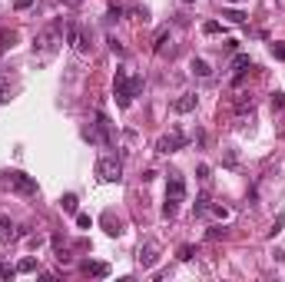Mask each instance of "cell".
<instances>
[{
  "mask_svg": "<svg viewBox=\"0 0 285 282\" xmlns=\"http://www.w3.org/2000/svg\"><path fill=\"white\" fill-rule=\"evenodd\" d=\"M17 272H40V266H37V259H33V256H27V259H20Z\"/></svg>",
  "mask_w": 285,
  "mask_h": 282,
  "instance_id": "9a60e30c",
  "label": "cell"
},
{
  "mask_svg": "<svg viewBox=\"0 0 285 282\" xmlns=\"http://www.w3.org/2000/svg\"><path fill=\"white\" fill-rule=\"evenodd\" d=\"M77 223H80V226H83V229H90V226H93V219H90L87 213H77Z\"/></svg>",
  "mask_w": 285,
  "mask_h": 282,
  "instance_id": "4316f807",
  "label": "cell"
},
{
  "mask_svg": "<svg viewBox=\"0 0 285 282\" xmlns=\"http://www.w3.org/2000/svg\"><path fill=\"white\" fill-rule=\"evenodd\" d=\"M13 276H17V269H13V266H7V262H3V266H0V279H13Z\"/></svg>",
  "mask_w": 285,
  "mask_h": 282,
  "instance_id": "603a6c76",
  "label": "cell"
},
{
  "mask_svg": "<svg viewBox=\"0 0 285 282\" xmlns=\"http://www.w3.org/2000/svg\"><path fill=\"white\" fill-rule=\"evenodd\" d=\"M282 226H285V216H282V213H279V216H275V223H272V229H269V236H279V232H282Z\"/></svg>",
  "mask_w": 285,
  "mask_h": 282,
  "instance_id": "d6986e66",
  "label": "cell"
},
{
  "mask_svg": "<svg viewBox=\"0 0 285 282\" xmlns=\"http://www.w3.org/2000/svg\"><path fill=\"white\" fill-rule=\"evenodd\" d=\"M189 70H192L196 76H202V80H206V76H212V66H209L206 60H202V56H196V60L189 63Z\"/></svg>",
  "mask_w": 285,
  "mask_h": 282,
  "instance_id": "8fae6325",
  "label": "cell"
},
{
  "mask_svg": "<svg viewBox=\"0 0 285 282\" xmlns=\"http://www.w3.org/2000/svg\"><path fill=\"white\" fill-rule=\"evenodd\" d=\"M206 209H209V196H199L196 199V216H202Z\"/></svg>",
  "mask_w": 285,
  "mask_h": 282,
  "instance_id": "7402d4cb",
  "label": "cell"
},
{
  "mask_svg": "<svg viewBox=\"0 0 285 282\" xmlns=\"http://www.w3.org/2000/svg\"><path fill=\"white\" fill-rule=\"evenodd\" d=\"M183 146H186V136L176 130L173 136H163V140L156 143V153H176V150H183Z\"/></svg>",
  "mask_w": 285,
  "mask_h": 282,
  "instance_id": "52a82bcc",
  "label": "cell"
},
{
  "mask_svg": "<svg viewBox=\"0 0 285 282\" xmlns=\"http://www.w3.org/2000/svg\"><path fill=\"white\" fill-rule=\"evenodd\" d=\"M156 259H159V246H156V242H146V246H140V266H142V269H153Z\"/></svg>",
  "mask_w": 285,
  "mask_h": 282,
  "instance_id": "ba28073f",
  "label": "cell"
},
{
  "mask_svg": "<svg viewBox=\"0 0 285 282\" xmlns=\"http://www.w3.org/2000/svg\"><path fill=\"white\" fill-rule=\"evenodd\" d=\"M96 176L103 179V183H120V179H123V163L116 160V156H99Z\"/></svg>",
  "mask_w": 285,
  "mask_h": 282,
  "instance_id": "8992f818",
  "label": "cell"
},
{
  "mask_svg": "<svg viewBox=\"0 0 285 282\" xmlns=\"http://www.w3.org/2000/svg\"><path fill=\"white\" fill-rule=\"evenodd\" d=\"M3 176V183L10 186L13 193H20V196H37L40 193V186H37V179L27 173H20V169H10V173H0Z\"/></svg>",
  "mask_w": 285,
  "mask_h": 282,
  "instance_id": "3957f363",
  "label": "cell"
},
{
  "mask_svg": "<svg viewBox=\"0 0 285 282\" xmlns=\"http://www.w3.org/2000/svg\"><path fill=\"white\" fill-rule=\"evenodd\" d=\"M192 256H196V249H192V246H179V259H183V262H189Z\"/></svg>",
  "mask_w": 285,
  "mask_h": 282,
  "instance_id": "44dd1931",
  "label": "cell"
},
{
  "mask_svg": "<svg viewBox=\"0 0 285 282\" xmlns=\"http://www.w3.org/2000/svg\"><path fill=\"white\" fill-rule=\"evenodd\" d=\"M272 56L275 60H285V44H272Z\"/></svg>",
  "mask_w": 285,
  "mask_h": 282,
  "instance_id": "d4e9b609",
  "label": "cell"
},
{
  "mask_svg": "<svg viewBox=\"0 0 285 282\" xmlns=\"http://www.w3.org/2000/svg\"><path fill=\"white\" fill-rule=\"evenodd\" d=\"M7 40H13V33H0V54L7 50Z\"/></svg>",
  "mask_w": 285,
  "mask_h": 282,
  "instance_id": "1f68e13d",
  "label": "cell"
},
{
  "mask_svg": "<svg viewBox=\"0 0 285 282\" xmlns=\"http://www.w3.org/2000/svg\"><path fill=\"white\" fill-rule=\"evenodd\" d=\"M56 44H60V23H53V27H47V30L37 33V40H33V54H37V56H53Z\"/></svg>",
  "mask_w": 285,
  "mask_h": 282,
  "instance_id": "277c9868",
  "label": "cell"
},
{
  "mask_svg": "<svg viewBox=\"0 0 285 282\" xmlns=\"http://www.w3.org/2000/svg\"><path fill=\"white\" fill-rule=\"evenodd\" d=\"M120 13H123L120 3H110V20H120Z\"/></svg>",
  "mask_w": 285,
  "mask_h": 282,
  "instance_id": "83f0119b",
  "label": "cell"
},
{
  "mask_svg": "<svg viewBox=\"0 0 285 282\" xmlns=\"http://www.w3.org/2000/svg\"><path fill=\"white\" fill-rule=\"evenodd\" d=\"M0 266H3V262H0Z\"/></svg>",
  "mask_w": 285,
  "mask_h": 282,
  "instance_id": "d590c367",
  "label": "cell"
},
{
  "mask_svg": "<svg viewBox=\"0 0 285 282\" xmlns=\"http://www.w3.org/2000/svg\"><path fill=\"white\" fill-rule=\"evenodd\" d=\"M83 272H87V276H106L110 266H106V262H83Z\"/></svg>",
  "mask_w": 285,
  "mask_h": 282,
  "instance_id": "4fadbf2b",
  "label": "cell"
},
{
  "mask_svg": "<svg viewBox=\"0 0 285 282\" xmlns=\"http://www.w3.org/2000/svg\"><path fill=\"white\" fill-rule=\"evenodd\" d=\"M272 110H285V93H272Z\"/></svg>",
  "mask_w": 285,
  "mask_h": 282,
  "instance_id": "cb8c5ba5",
  "label": "cell"
},
{
  "mask_svg": "<svg viewBox=\"0 0 285 282\" xmlns=\"http://www.w3.org/2000/svg\"><path fill=\"white\" fill-rule=\"evenodd\" d=\"M83 136H87L90 143H96V146H110L113 136H110V119L103 116V113H96V123H90L87 130H83Z\"/></svg>",
  "mask_w": 285,
  "mask_h": 282,
  "instance_id": "5b68a950",
  "label": "cell"
},
{
  "mask_svg": "<svg viewBox=\"0 0 285 282\" xmlns=\"http://www.w3.org/2000/svg\"><path fill=\"white\" fill-rule=\"evenodd\" d=\"M186 199V179L179 173H169V186H166V206L163 213L166 216H176V209H179V203Z\"/></svg>",
  "mask_w": 285,
  "mask_h": 282,
  "instance_id": "7a4b0ae2",
  "label": "cell"
},
{
  "mask_svg": "<svg viewBox=\"0 0 285 282\" xmlns=\"http://www.w3.org/2000/svg\"><path fill=\"white\" fill-rule=\"evenodd\" d=\"M166 37H169V27H163V30L156 33V44H153V50H156V54H163V47H166Z\"/></svg>",
  "mask_w": 285,
  "mask_h": 282,
  "instance_id": "ac0fdd59",
  "label": "cell"
},
{
  "mask_svg": "<svg viewBox=\"0 0 285 282\" xmlns=\"http://www.w3.org/2000/svg\"><path fill=\"white\" fill-rule=\"evenodd\" d=\"M219 236H226V229H222V226H212V229H209V239H219Z\"/></svg>",
  "mask_w": 285,
  "mask_h": 282,
  "instance_id": "4dcf8cb0",
  "label": "cell"
},
{
  "mask_svg": "<svg viewBox=\"0 0 285 282\" xmlns=\"http://www.w3.org/2000/svg\"><path fill=\"white\" fill-rule=\"evenodd\" d=\"M60 206H63V213H77V196H73V193H66L63 199H60Z\"/></svg>",
  "mask_w": 285,
  "mask_h": 282,
  "instance_id": "e0dca14e",
  "label": "cell"
},
{
  "mask_svg": "<svg viewBox=\"0 0 285 282\" xmlns=\"http://www.w3.org/2000/svg\"><path fill=\"white\" fill-rule=\"evenodd\" d=\"M80 37H83V30H80L77 23H70V27H66V40H70V44L77 47V44H80Z\"/></svg>",
  "mask_w": 285,
  "mask_h": 282,
  "instance_id": "2e32d148",
  "label": "cell"
},
{
  "mask_svg": "<svg viewBox=\"0 0 285 282\" xmlns=\"http://www.w3.org/2000/svg\"><path fill=\"white\" fill-rule=\"evenodd\" d=\"M142 90V76L140 73H130V70H116V80H113V93H116V107L120 110H130L133 107V97Z\"/></svg>",
  "mask_w": 285,
  "mask_h": 282,
  "instance_id": "6da1fadb",
  "label": "cell"
},
{
  "mask_svg": "<svg viewBox=\"0 0 285 282\" xmlns=\"http://www.w3.org/2000/svg\"><path fill=\"white\" fill-rule=\"evenodd\" d=\"M106 44H110V50H113V54H120V56H123V44H120V40H116V37H110Z\"/></svg>",
  "mask_w": 285,
  "mask_h": 282,
  "instance_id": "484cf974",
  "label": "cell"
},
{
  "mask_svg": "<svg viewBox=\"0 0 285 282\" xmlns=\"http://www.w3.org/2000/svg\"><path fill=\"white\" fill-rule=\"evenodd\" d=\"M226 3H232V0H226Z\"/></svg>",
  "mask_w": 285,
  "mask_h": 282,
  "instance_id": "836d02e7",
  "label": "cell"
},
{
  "mask_svg": "<svg viewBox=\"0 0 285 282\" xmlns=\"http://www.w3.org/2000/svg\"><path fill=\"white\" fill-rule=\"evenodd\" d=\"M202 33H206V37H216V33H226V27H222L219 20H206L202 23Z\"/></svg>",
  "mask_w": 285,
  "mask_h": 282,
  "instance_id": "5bb4252c",
  "label": "cell"
},
{
  "mask_svg": "<svg viewBox=\"0 0 285 282\" xmlns=\"http://www.w3.org/2000/svg\"><path fill=\"white\" fill-rule=\"evenodd\" d=\"M279 7H282V10H285V0H279Z\"/></svg>",
  "mask_w": 285,
  "mask_h": 282,
  "instance_id": "d6a6232c",
  "label": "cell"
},
{
  "mask_svg": "<svg viewBox=\"0 0 285 282\" xmlns=\"http://www.w3.org/2000/svg\"><path fill=\"white\" fill-rule=\"evenodd\" d=\"M186 3H192V0H186Z\"/></svg>",
  "mask_w": 285,
  "mask_h": 282,
  "instance_id": "e575fe53",
  "label": "cell"
},
{
  "mask_svg": "<svg viewBox=\"0 0 285 282\" xmlns=\"http://www.w3.org/2000/svg\"><path fill=\"white\" fill-rule=\"evenodd\" d=\"M222 17H229V23H245V13L242 10H226Z\"/></svg>",
  "mask_w": 285,
  "mask_h": 282,
  "instance_id": "ffe728a7",
  "label": "cell"
},
{
  "mask_svg": "<svg viewBox=\"0 0 285 282\" xmlns=\"http://www.w3.org/2000/svg\"><path fill=\"white\" fill-rule=\"evenodd\" d=\"M13 239H20V229H13V223L7 216H0V242L7 246V242H13Z\"/></svg>",
  "mask_w": 285,
  "mask_h": 282,
  "instance_id": "30bf717a",
  "label": "cell"
},
{
  "mask_svg": "<svg viewBox=\"0 0 285 282\" xmlns=\"http://www.w3.org/2000/svg\"><path fill=\"white\" fill-rule=\"evenodd\" d=\"M196 103H199L196 93H183L179 100H173V110H176V113H192V110H196Z\"/></svg>",
  "mask_w": 285,
  "mask_h": 282,
  "instance_id": "9c48e42d",
  "label": "cell"
},
{
  "mask_svg": "<svg viewBox=\"0 0 285 282\" xmlns=\"http://www.w3.org/2000/svg\"><path fill=\"white\" fill-rule=\"evenodd\" d=\"M232 107H236V113H245V110H249V113H252L255 100L249 97V93H239V97H236V103H232Z\"/></svg>",
  "mask_w": 285,
  "mask_h": 282,
  "instance_id": "7c38bea8",
  "label": "cell"
},
{
  "mask_svg": "<svg viewBox=\"0 0 285 282\" xmlns=\"http://www.w3.org/2000/svg\"><path fill=\"white\" fill-rule=\"evenodd\" d=\"M33 3H37V0H13V7H17V10H27V7H33Z\"/></svg>",
  "mask_w": 285,
  "mask_h": 282,
  "instance_id": "f546056e",
  "label": "cell"
},
{
  "mask_svg": "<svg viewBox=\"0 0 285 282\" xmlns=\"http://www.w3.org/2000/svg\"><path fill=\"white\" fill-rule=\"evenodd\" d=\"M209 209H212L219 219H229V209H226V206H209Z\"/></svg>",
  "mask_w": 285,
  "mask_h": 282,
  "instance_id": "f1b7e54d",
  "label": "cell"
}]
</instances>
